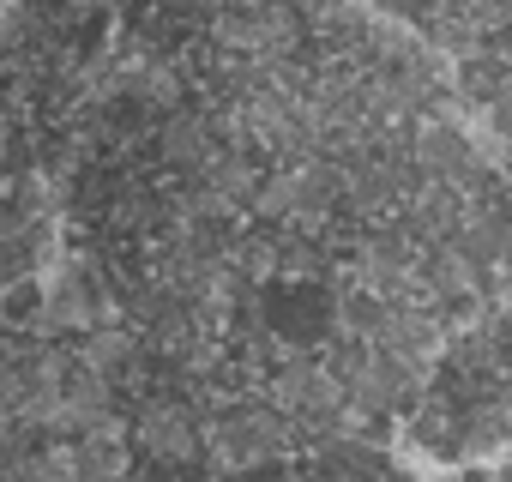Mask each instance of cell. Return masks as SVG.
Instances as JSON below:
<instances>
[{
	"label": "cell",
	"instance_id": "cell-6",
	"mask_svg": "<svg viewBox=\"0 0 512 482\" xmlns=\"http://www.w3.org/2000/svg\"><path fill=\"white\" fill-rule=\"evenodd\" d=\"M229 7L235 13H253V7H272V0H229Z\"/></svg>",
	"mask_w": 512,
	"mask_h": 482
},
{
	"label": "cell",
	"instance_id": "cell-3",
	"mask_svg": "<svg viewBox=\"0 0 512 482\" xmlns=\"http://www.w3.org/2000/svg\"><path fill=\"white\" fill-rule=\"evenodd\" d=\"M67 464H73V482H127V464H133L127 428L121 422H103L97 434L67 440Z\"/></svg>",
	"mask_w": 512,
	"mask_h": 482
},
{
	"label": "cell",
	"instance_id": "cell-2",
	"mask_svg": "<svg viewBox=\"0 0 512 482\" xmlns=\"http://www.w3.org/2000/svg\"><path fill=\"white\" fill-rule=\"evenodd\" d=\"M127 446H145V452L163 458V464H193V458H199V416H193L187 404H175V398H157V404L139 410Z\"/></svg>",
	"mask_w": 512,
	"mask_h": 482
},
{
	"label": "cell",
	"instance_id": "cell-4",
	"mask_svg": "<svg viewBox=\"0 0 512 482\" xmlns=\"http://www.w3.org/2000/svg\"><path fill=\"white\" fill-rule=\"evenodd\" d=\"M434 482H506V464H452L434 470Z\"/></svg>",
	"mask_w": 512,
	"mask_h": 482
},
{
	"label": "cell",
	"instance_id": "cell-5",
	"mask_svg": "<svg viewBox=\"0 0 512 482\" xmlns=\"http://www.w3.org/2000/svg\"><path fill=\"white\" fill-rule=\"evenodd\" d=\"M374 482H434V470L404 464V458H392V452H386V464H380V476H374Z\"/></svg>",
	"mask_w": 512,
	"mask_h": 482
},
{
	"label": "cell",
	"instance_id": "cell-1",
	"mask_svg": "<svg viewBox=\"0 0 512 482\" xmlns=\"http://www.w3.org/2000/svg\"><path fill=\"white\" fill-rule=\"evenodd\" d=\"M284 434L290 422L266 404H229L223 416L199 422V458L223 476H241V470H260L284 452Z\"/></svg>",
	"mask_w": 512,
	"mask_h": 482
},
{
	"label": "cell",
	"instance_id": "cell-7",
	"mask_svg": "<svg viewBox=\"0 0 512 482\" xmlns=\"http://www.w3.org/2000/svg\"><path fill=\"white\" fill-rule=\"evenodd\" d=\"M0 163H7V127H0Z\"/></svg>",
	"mask_w": 512,
	"mask_h": 482
}]
</instances>
